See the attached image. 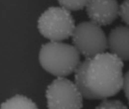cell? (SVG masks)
<instances>
[{
	"label": "cell",
	"instance_id": "obj_1",
	"mask_svg": "<svg viewBox=\"0 0 129 109\" xmlns=\"http://www.w3.org/2000/svg\"><path fill=\"white\" fill-rule=\"evenodd\" d=\"M123 67L122 60L112 53L86 58L75 71V84L86 99H106L123 89Z\"/></svg>",
	"mask_w": 129,
	"mask_h": 109
},
{
	"label": "cell",
	"instance_id": "obj_2",
	"mask_svg": "<svg viewBox=\"0 0 129 109\" xmlns=\"http://www.w3.org/2000/svg\"><path fill=\"white\" fill-rule=\"evenodd\" d=\"M74 46L61 42L42 45L40 63L45 71L57 77H64L75 72L80 63V55Z\"/></svg>",
	"mask_w": 129,
	"mask_h": 109
},
{
	"label": "cell",
	"instance_id": "obj_3",
	"mask_svg": "<svg viewBox=\"0 0 129 109\" xmlns=\"http://www.w3.org/2000/svg\"><path fill=\"white\" fill-rule=\"evenodd\" d=\"M75 26L71 12L62 7H49L38 20L40 32L51 42L67 39L73 35Z\"/></svg>",
	"mask_w": 129,
	"mask_h": 109
},
{
	"label": "cell",
	"instance_id": "obj_4",
	"mask_svg": "<svg viewBox=\"0 0 129 109\" xmlns=\"http://www.w3.org/2000/svg\"><path fill=\"white\" fill-rule=\"evenodd\" d=\"M71 37L74 47L86 58L103 53L108 48L107 37L103 30L91 21L79 23Z\"/></svg>",
	"mask_w": 129,
	"mask_h": 109
},
{
	"label": "cell",
	"instance_id": "obj_5",
	"mask_svg": "<svg viewBox=\"0 0 129 109\" xmlns=\"http://www.w3.org/2000/svg\"><path fill=\"white\" fill-rule=\"evenodd\" d=\"M48 109H81L83 95L75 84L64 77H58L46 91Z\"/></svg>",
	"mask_w": 129,
	"mask_h": 109
},
{
	"label": "cell",
	"instance_id": "obj_6",
	"mask_svg": "<svg viewBox=\"0 0 129 109\" xmlns=\"http://www.w3.org/2000/svg\"><path fill=\"white\" fill-rule=\"evenodd\" d=\"M119 6L115 0L88 1L86 11L90 21L101 26L111 24L119 15Z\"/></svg>",
	"mask_w": 129,
	"mask_h": 109
},
{
	"label": "cell",
	"instance_id": "obj_7",
	"mask_svg": "<svg viewBox=\"0 0 129 109\" xmlns=\"http://www.w3.org/2000/svg\"><path fill=\"white\" fill-rule=\"evenodd\" d=\"M108 48L122 60H129V26H119L112 29L107 37Z\"/></svg>",
	"mask_w": 129,
	"mask_h": 109
},
{
	"label": "cell",
	"instance_id": "obj_8",
	"mask_svg": "<svg viewBox=\"0 0 129 109\" xmlns=\"http://www.w3.org/2000/svg\"><path fill=\"white\" fill-rule=\"evenodd\" d=\"M0 109H38L37 105L27 97L17 95L1 104Z\"/></svg>",
	"mask_w": 129,
	"mask_h": 109
},
{
	"label": "cell",
	"instance_id": "obj_9",
	"mask_svg": "<svg viewBox=\"0 0 129 109\" xmlns=\"http://www.w3.org/2000/svg\"><path fill=\"white\" fill-rule=\"evenodd\" d=\"M88 1H58L61 7L69 11L82 10L86 6Z\"/></svg>",
	"mask_w": 129,
	"mask_h": 109
},
{
	"label": "cell",
	"instance_id": "obj_10",
	"mask_svg": "<svg viewBox=\"0 0 129 109\" xmlns=\"http://www.w3.org/2000/svg\"><path fill=\"white\" fill-rule=\"evenodd\" d=\"M95 109H128V108L119 100L104 99Z\"/></svg>",
	"mask_w": 129,
	"mask_h": 109
},
{
	"label": "cell",
	"instance_id": "obj_11",
	"mask_svg": "<svg viewBox=\"0 0 129 109\" xmlns=\"http://www.w3.org/2000/svg\"><path fill=\"white\" fill-rule=\"evenodd\" d=\"M119 15L122 21L129 26V0L124 1L120 5Z\"/></svg>",
	"mask_w": 129,
	"mask_h": 109
},
{
	"label": "cell",
	"instance_id": "obj_12",
	"mask_svg": "<svg viewBox=\"0 0 129 109\" xmlns=\"http://www.w3.org/2000/svg\"><path fill=\"white\" fill-rule=\"evenodd\" d=\"M123 89L129 102V70L124 75Z\"/></svg>",
	"mask_w": 129,
	"mask_h": 109
}]
</instances>
